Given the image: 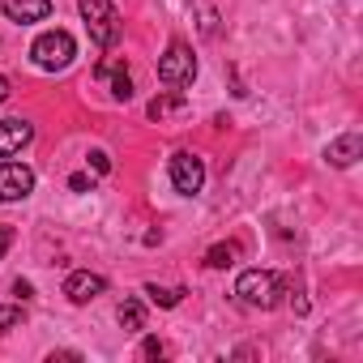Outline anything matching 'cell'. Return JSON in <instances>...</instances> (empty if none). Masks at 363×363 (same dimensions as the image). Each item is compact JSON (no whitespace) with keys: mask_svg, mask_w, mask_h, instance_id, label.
I'll return each instance as SVG.
<instances>
[{"mask_svg":"<svg viewBox=\"0 0 363 363\" xmlns=\"http://www.w3.org/2000/svg\"><path fill=\"white\" fill-rule=\"evenodd\" d=\"M282 295H286V282H282L278 274H269V269H244V274L235 278V299H240L244 308L269 312V308L282 303Z\"/></svg>","mask_w":363,"mask_h":363,"instance_id":"cell-1","label":"cell"},{"mask_svg":"<svg viewBox=\"0 0 363 363\" xmlns=\"http://www.w3.org/2000/svg\"><path fill=\"white\" fill-rule=\"evenodd\" d=\"M77 9H82V22H86L90 39L103 52H111L120 43V35H124V22H120L116 5H111V0H77Z\"/></svg>","mask_w":363,"mask_h":363,"instance_id":"cell-2","label":"cell"},{"mask_svg":"<svg viewBox=\"0 0 363 363\" xmlns=\"http://www.w3.org/2000/svg\"><path fill=\"white\" fill-rule=\"evenodd\" d=\"M73 56H77V39H73L69 30H43V35L30 43V60H35L43 73H60V69H69Z\"/></svg>","mask_w":363,"mask_h":363,"instance_id":"cell-3","label":"cell"},{"mask_svg":"<svg viewBox=\"0 0 363 363\" xmlns=\"http://www.w3.org/2000/svg\"><path fill=\"white\" fill-rule=\"evenodd\" d=\"M193 77H197V56H193V48H189L184 39H171L167 52L158 56V82L171 86V90H179V86H193Z\"/></svg>","mask_w":363,"mask_h":363,"instance_id":"cell-4","label":"cell"},{"mask_svg":"<svg viewBox=\"0 0 363 363\" xmlns=\"http://www.w3.org/2000/svg\"><path fill=\"white\" fill-rule=\"evenodd\" d=\"M171 184H175L179 197H197L201 184H206V162L197 154H189V150L171 154Z\"/></svg>","mask_w":363,"mask_h":363,"instance_id":"cell-5","label":"cell"},{"mask_svg":"<svg viewBox=\"0 0 363 363\" xmlns=\"http://www.w3.org/2000/svg\"><path fill=\"white\" fill-rule=\"evenodd\" d=\"M35 193V171L26 162H0V206L26 201Z\"/></svg>","mask_w":363,"mask_h":363,"instance_id":"cell-6","label":"cell"},{"mask_svg":"<svg viewBox=\"0 0 363 363\" xmlns=\"http://www.w3.org/2000/svg\"><path fill=\"white\" fill-rule=\"evenodd\" d=\"M30 141H35V124H30V120H22V116H13V120H0V158H13V154H22Z\"/></svg>","mask_w":363,"mask_h":363,"instance_id":"cell-7","label":"cell"},{"mask_svg":"<svg viewBox=\"0 0 363 363\" xmlns=\"http://www.w3.org/2000/svg\"><path fill=\"white\" fill-rule=\"evenodd\" d=\"M103 291H107V278H103V274H90V269H73V274L65 278L69 303H90V299H99Z\"/></svg>","mask_w":363,"mask_h":363,"instance_id":"cell-8","label":"cell"},{"mask_svg":"<svg viewBox=\"0 0 363 363\" xmlns=\"http://www.w3.org/2000/svg\"><path fill=\"white\" fill-rule=\"evenodd\" d=\"M0 13H5L9 22H48L52 18V0H0Z\"/></svg>","mask_w":363,"mask_h":363,"instance_id":"cell-9","label":"cell"},{"mask_svg":"<svg viewBox=\"0 0 363 363\" xmlns=\"http://www.w3.org/2000/svg\"><path fill=\"white\" fill-rule=\"evenodd\" d=\"M99 77L111 86V99H116V103H128V99H133V77H128L124 60H103V65H99Z\"/></svg>","mask_w":363,"mask_h":363,"instance_id":"cell-10","label":"cell"},{"mask_svg":"<svg viewBox=\"0 0 363 363\" xmlns=\"http://www.w3.org/2000/svg\"><path fill=\"white\" fill-rule=\"evenodd\" d=\"M359 154H363V137H359V133H342V137L329 141V150H325L329 167H350Z\"/></svg>","mask_w":363,"mask_h":363,"instance_id":"cell-11","label":"cell"},{"mask_svg":"<svg viewBox=\"0 0 363 363\" xmlns=\"http://www.w3.org/2000/svg\"><path fill=\"white\" fill-rule=\"evenodd\" d=\"M116 316H120V329H124V333H141V329H145V308H141L137 299H124Z\"/></svg>","mask_w":363,"mask_h":363,"instance_id":"cell-12","label":"cell"},{"mask_svg":"<svg viewBox=\"0 0 363 363\" xmlns=\"http://www.w3.org/2000/svg\"><path fill=\"white\" fill-rule=\"evenodd\" d=\"M240 261V244H214L210 252H206V265L210 269H231Z\"/></svg>","mask_w":363,"mask_h":363,"instance_id":"cell-13","label":"cell"},{"mask_svg":"<svg viewBox=\"0 0 363 363\" xmlns=\"http://www.w3.org/2000/svg\"><path fill=\"white\" fill-rule=\"evenodd\" d=\"M145 295H150V303H158V308H175L179 299H184V291H179V286H158V282H145Z\"/></svg>","mask_w":363,"mask_h":363,"instance_id":"cell-14","label":"cell"},{"mask_svg":"<svg viewBox=\"0 0 363 363\" xmlns=\"http://www.w3.org/2000/svg\"><path fill=\"white\" fill-rule=\"evenodd\" d=\"M179 107H184V99H179V94H158L145 111H150V120H167V116L179 111Z\"/></svg>","mask_w":363,"mask_h":363,"instance_id":"cell-15","label":"cell"},{"mask_svg":"<svg viewBox=\"0 0 363 363\" xmlns=\"http://www.w3.org/2000/svg\"><path fill=\"white\" fill-rule=\"evenodd\" d=\"M22 320H26L22 303H0V333H9V329H18Z\"/></svg>","mask_w":363,"mask_h":363,"instance_id":"cell-16","label":"cell"},{"mask_svg":"<svg viewBox=\"0 0 363 363\" xmlns=\"http://www.w3.org/2000/svg\"><path fill=\"white\" fill-rule=\"evenodd\" d=\"M86 162H90V171H94V175H107V171H111L107 150H90V154H86Z\"/></svg>","mask_w":363,"mask_h":363,"instance_id":"cell-17","label":"cell"},{"mask_svg":"<svg viewBox=\"0 0 363 363\" xmlns=\"http://www.w3.org/2000/svg\"><path fill=\"white\" fill-rule=\"evenodd\" d=\"M69 189H73V193H90V189H94V175H90V171L69 175Z\"/></svg>","mask_w":363,"mask_h":363,"instance_id":"cell-18","label":"cell"},{"mask_svg":"<svg viewBox=\"0 0 363 363\" xmlns=\"http://www.w3.org/2000/svg\"><path fill=\"white\" fill-rule=\"evenodd\" d=\"M141 354H145V359H162V354H167V346H162L158 337H145V346H141Z\"/></svg>","mask_w":363,"mask_h":363,"instance_id":"cell-19","label":"cell"},{"mask_svg":"<svg viewBox=\"0 0 363 363\" xmlns=\"http://www.w3.org/2000/svg\"><path fill=\"white\" fill-rule=\"evenodd\" d=\"M13 295H18V299L26 303V299H35V286H30L26 278H18V282H13Z\"/></svg>","mask_w":363,"mask_h":363,"instance_id":"cell-20","label":"cell"},{"mask_svg":"<svg viewBox=\"0 0 363 363\" xmlns=\"http://www.w3.org/2000/svg\"><path fill=\"white\" fill-rule=\"evenodd\" d=\"M9 248H13V227H0V261H5Z\"/></svg>","mask_w":363,"mask_h":363,"instance_id":"cell-21","label":"cell"},{"mask_svg":"<svg viewBox=\"0 0 363 363\" xmlns=\"http://www.w3.org/2000/svg\"><path fill=\"white\" fill-rule=\"evenodd\" d=\"M5 99H9V77L0 73V103H5Z\"/></svg>","mask_w":363,"mask_h":363,"instance_id":"cell-22","label":"cell"}]
</instances>
